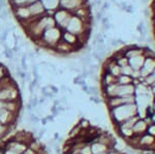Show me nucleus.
Listing matches in <instances>:
<instances>
[{
  "mask_svg": "<svg viewBox=\"0 0 155 154\" xmlns=\"http://www.w3.org/2000/svg\"><path fill=\"white\" fill-rule=\"evenodd\" d=\"M63 154H126L111 133L82 118L69 131Z\"/></svg>",
  "mask_w": 155,
  "mask_h": 154,
  "instance_id": "nucleus-1",
  "label": "nucleus"
},
{
  "mask_svg": "<svg viewBox=\"0 0 155 154\" xmlns=\"http://www.w3.org/2000/svg\"><path fill=\"white\" fill-rule=\"evenodd\" d=\"M62 35V29L59 28L58 26H53L51 28L47 29L46 31L42 33L41 37L39 39H37L36 44L38 47H41L44 49H53L58 41L61 39Z\"/></svg>",
  "mask_w": 155,
  "mask_h": 154,
  "instance_id": "nucleus-2",
  "label": "nucleus"
},
{
  "mask_svg": "<svg viewBox=\"0 0 155 154\" xmlns=\"http://www.w3.org/2000/svg\"><path fill=\"white\" fill-rule=\"evenodd\" d=\"M71 17H72V14L71 11H65V9H63V8H60V7H58L53 14L55 23H56L57 26H58L59 28H61L62 30H65L66 26L68 25L69 21H71Z\"/></svg>",
  "mask_w": 155,
  "mask_h": 154,
  "instance_id": "nucleus-3",
  "label": "nucleus"
},
{
  "mask_svg": "<svg viewBox=\"0 0 155 154\" xmlns=\"http://www.w3.org/2000/svg\"><path fill=\"white\" fill-rule=\"evenodd\" d=\"M20 99V92L16 83L0 89V101H12Z\"/></svg>",
  "mask_w": 155,
  "mask_h": 154,
  "instance_id": "nucleus-4",
  "label": "nucleus"
},
{
  "mask_svg": "<svg viewBox=\"0 0 155 154\" xmlns=\"http://www.w3.org/2000/svg\"><path fill=\"white\" fill-rule=\"evenodd\" d=\"M12 14H14L15 18L19 21L20 24L28 23L32 19L31 14L28 8V6H19V7H12Z\"/></svg>",
  "mask_w": 155,
  "mask_h": 154,
  "instance_id": "nucleus-5",
  "label": "nucleus"
},
{
  "mask_svg": "<svg viewBox=\"0 0 155 154\" xmlns=\"http://www.w3.org/2000/svg\"><path fill=\"white\" fill-rule=\"evenodd\" d=\"M61 39H62V41H65V43L69 44L71 46L74 47V50H76V52L84 48V44H82V41H81V39H80V37L78 36V35H76V34H74V33H71V32H69V31L62 30Z\"/></svg>",
  "mask_w": 155,
  "mask_h": 154,
  "instance_id": "nucleus-6",
  "label": "nucleus"
},
{
  "mask_svg": "<svg viewBox=\"0 0 155 154\" xmlns=\"http://www.w3.org/2000/svg\"><path fill=\"white\" fill-rule=\"evenodd\" d=\"M88 3V0H59V7L74 14L78 8Z\"/></svg>",
  "mask_w": 155,
  "mask_h": 154,
  "instance_id": "nucleus-7",
  "label": "nucleus"
},
{
  "mask_svg": "<svg viewBox=\"0 0 155 154\" xmlns=\"http://www.w3.org/2000/svg\"><path fill=\"white\" fill-rule=\"evenodd\" d=\"M17 115H18V113H15V112L7 110L5 108V105H4L3 108L0 109V122H2L4 125L11 127L12 124L15 123V121H16Z\"/></svg>",
  "mask_w": 155,
  "mask_h": 154,
  "instance_id": "nucleus-8",
  "label": "nucleus"
},
{
  "mask_svg": "<svg viewBox=\"0 0 155 154\" xmlns=\"http://www.w3.org/2000/svg\"><path fill=\"white\" fill-rule=\"evenodd\" d=\"M28 8L30 11V14H31L32 19H38L42 17L44 15L47 14V9L45 5L42 4V2L41 0H37V1L33 2L32 4L28 5Z\"/></svg>",
  "mask_w": 155,
  "mask_h": 154,
  "instance_id": "nucleus-9",
  "label": "nucleus"
},
{
  "mask_svg": "<svg viewBox=\"0 0 155 154\" xmlns=\"http://www.w3.org/2000/svg\"><path fill=\"white\" fill-rule=\"evenodd\" d=\"M27 147H28V144L25 142H21V141H18L16 139H12V140L7 141L4 145V148H8L14 150L15 152L19 153V154H23L24 151L26 150Z\"/></svg>",
  "mask_w": 155,
  "mask_h": 154,
  "instance_id": "nucleus-10",
  "label": "nucleus"
},
{
  "mask_svg": "<svg viewBox=\"0 0 155 154\" xmlns=\"http://www.w3.org/2000/svg\"><path fill=\"white\" fill-rule=\"evenodd\" d=\"M145 60V56L144 54L142 55H137L134 57H131V58H128V64L130 65V67L134 69V70H140L143 66Z\"/></svg>",
  "mask_w": 155,
  "mask_h": 154,
  "instance_id": "nucleus-11",
  "label": "nucleus"
},
{
  "mask_svg": "<svg viewBox=\"0 0 155 154\" xmlns=\"http://www.w3.org/2000/svg\"><path fill=\"white\" fill-rule=\"evenodd\" d=\"M47 9V14L53 16L54 11L59 7V0H41Z\"/></svg>",
  "mask_w": 155,
  "mask_h": 154,
  "instance_id": "nucleus-12",
  "label": "nucleus"
},
{
  "mask_svg": "<svg viewBox=\"0 0 155 154\" xmlns=\"http://www.w3.org/2000/svg\"><path fill=\"white\" fill-rule=\"evenodd\" d=\"M37 0H8L11 7H19V6H28Z\"/></svg>",
  "mask_w": 155,
  "mask_h": 154,
  "instance_id": "nucleus-13",
  "label": "nucleus"
},
{
  "mask_svg": "<svg viewBox=\"0 0 155 154\" xmlns=\"http://www.w3.org/2000/svg\"><path fill=\"white\" fill-rule=\"evenodd\" d=\"M6 74H8V69L6 66H4L3 64L0 63V80H1L3 77H5Z\"/></svg>",
  "mask_w": 155,
  "mask_h": 154,
  "instance_id": "nucleus-14",
  "label": "nucleus"
},
{
  "mask_svg": "<svg viewBox=\"0 0 155 154\" xmlns=\"http://www.w3.org/2000/svg\"><path fill=\"white\" fill-rule=\"evenodd\" d=\"M8 129L9 127L6 125H4L2 122H0V138H1L2 136H4L6 133H8Z\"/></svg>",
  "mask_w": 155,
  "mask_h": 154,
  "instance_id": "nucleus-15",
  "label": "nucleus"
},
{
  "mask_svg": "<svg viewBox=\"0 0 155 154\" xmlns=\"http://www.w3.org/2000/svg\"><path fill=\"white\" fill-rule=\"evenodd\" d=\"M29 121L31 123H38L39 122V118L37 117V116L35 115V114H33V113H31V112H29Z\"/></svg>",
  "mask_w": 155,
  "mask_h": 154,
  "instance_id": "nucleus-16",
  "label": "nucleus"
},
{
  "mask_svg": "<svg viewBox=\"0 0 155 154\" xmlns=\"http://www.w3.org/2000/svg\"><path fill=\"white\" fill-rule=\"evenodd\" d=\"M23 154H39L37 151H35L34 149H32V148H29V147H27L26 150L24 151V153Z\"/></svg>",
  "mask_w": 155,
  "mask_h": 154,
  "instance_id": "nucleus-17",
  "label": "nucleus"
},
{
  "mask_svg": "<svg viewBox=\"0 0 155 154\" xmlns=\"http://www.w3.org/2000/svg\"><path fill=\"white\" fill-rule=\"evenodd\" d=\"M30 103H31L32 108H36L37 105L39 103V101H38V99H37V98H33V99H31V100H30Z\"/></svg>",
  "mask_w": 155,
  "mask_h": 154,
  "instance_id": "nucleus-18",
  "label": "nucleus"
},
{
  "mask_svg": "<svg viewBox=\"0 0 155 154\" xmlns=\"http://www.w3.org/2000/svg\"><path fill=\"white\" fill-rule=\"evenodd\" d=\"M3 150H4V154H19V153L15 152L14 150H12V149H8V148H4L3 147Z\"/></svg>",
  "mask_w": 155,
  "mask_h": 154,
  "instance_id": "nucleus-19",
  "label": "nucleus"
},
{
  "mask_svg": "<svg viewBox=\"0 0 155 154\" xmlns=\"http://www.w3.org/2000/svg\"><path fill=\"white\" fill-rule=\"evenodd\" d=\"M151 9H152V11H153V14H155V1H153V2H152Z\"/></svg>",
  "mask_w": 155,
  "mask_h": 154,
  "instance_id": "nucleus-20",
  "label": "nucleus"
},
{
  "mask_svg": "<svg viewBox=\"0 0 155 154\" xmlns=\"http://www.w3.org/2000/svg\"><path fill=\"white\" fill-rule=\"evenodd\" d=\"M41 121L42 125H46V124H47V121H48V119H47V118H42Z\"/></svg>",
  "mask_w": 155,
  "mask_h": 154,
  "instance_id": "nucleus-21",
  "label": "nucleus"
},
{
  "mask_svg": "<svg viewBox=\"0 0 155 154\" xmlns=\"http://www.w3.org/2000/svg\"><path fill=\"white\" fill-rule=\"evenodd\" d=\"M152 21H153V25H154V29H155V14H153V17H152Z\"/></svg>",
  "mask_w": 155,
  "mask_h": 154,
  "instance_id": "nucleus-22",
  "label": "nucleus"
},
{
  "mask_svg": "<svg viewBox=\"0 0 155 154\" xmlns=\"http://www.w3.org/2000/svg\"><path fill=\"white\" fill-rule=\"evenodd\" d=\"M0 154H4V150H3V147H0Z\"/></svg>",
  "mask_w": 155,
  "mask_h": 154,
  "instance_id": "nucleus-23",
  "label": "nucleus"
},
{
  "mask_svg": "<svg viewBox=\"0 0 155 154\" xmlns=\"http://www.w3.org/2000/svg\"><path fill=\"white\" fill-rule=\"evenodd\" d=\"M141 1H142V3H147L149 0H141Z\"/></svg>",
  "mask_w": 155,
  "mask_h": 154,
  "instance_id": "nucleus-24",
  "label": "nucleus"
},
{
  "mask_svg": "<svg viewBox=\"0 0 155 154\" xmlns=\"http://www.w3.org/2000/svg\"><path fill=\"white\" fill-rule=\"evenodd\" d=\"M154 37H155V29H154Z\"/></svg>",
  "mask_w": 155,
  "mask_h": 154,
  "instance_id": "nucleus-25",
  "label": "nucleus"
},
{
  "mask_svg": "<svg viewBox=\"0 0 155 154\" xmlns=\"http://www.w3.org/2000/svg\"><path fill=\"white\" fill-rule=\"evenodd\" d=\"M153 1H155V0H153Z\"/></svg>",
  "mask_w": 155,
  "mask_h": 154,
  "instance_id": "nucleus-26",
  "label": "nucleus"
}]
</instances>
